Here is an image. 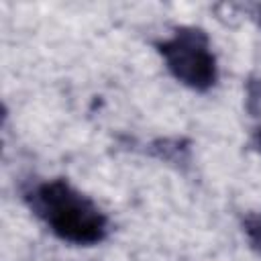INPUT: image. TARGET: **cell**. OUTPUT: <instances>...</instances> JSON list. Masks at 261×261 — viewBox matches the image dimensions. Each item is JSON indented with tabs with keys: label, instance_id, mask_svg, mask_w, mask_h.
<instances>
[{
	"label": "cell",
	"instance_id": "3",
	"mask_svg": "<svg viewBox=\"0 0 261 261\" xmlns=\"http://www.w3.org/2000/svg\"><path fill=\"white\" fill-rule=\"evenodd\" d=\"M153 157L159 161H165L169 165H175L177 169H186L192 161V145L186 139L179 137H165V139H155L149 143L147 149Z\"/></svg>",
	"mask_w": 261,
	"mask_h": 261
},
{
	"label": "cell",
	"instance_id": "1",
	"mask_svg": "<svg viewBox=\"0 0 261 261\" xmlns=\"http://www.w3.org/2000/svg\"><path fill=\"white\" fill-rule=\"evenodd\" d=\"M22 200L63 243L92 247L108 239L110 222L104 210L63 177L31 181L22 190Z\"/></svg>",
	"mask_w": 261,
	"mask_h": 261
},
{
	"label": "cell",
	"instance_id": "5",
	"mask_svg": "<svg viewBox=\"0 0 261 261\" xmlns=\"http://www.w3.org/2000/svg\"><path fill=\"white\" fill-rule=\"evenodd\" d=\"M243 232L255 253L261 255V210L251 212L243 218Z\"/></svg>",
	"mask_w": 261,
	"mask_h": 261
},
{
	"label": "cell",
	"instance_id": "4",
	"mask_svg": "<svg viewBox=\"0 0 261 261\" xmlns=\"http://www.w3.org/2000/svg\"><path fill=\"white\" fill-rule=\"evenodd\" d=\"M245 108L251 116H261V77L251 75L245 84Z\"/></svg>",
	"mask_w": 261,
	"mask_h": 261
},
{
	"label": "cell",
	"instance_id": "7",
	"mask_svg": "<svg viewBox=\"0 0 261 261\" xmlns=\"http://www.w3.org/2000/svg\"><path fill=\"white\" fill-rule=\"evenodd\" d=\"M259 20H261V8H259Z\"/></svg>",
	"mask_w": 261,
	"mask_h": 261
},
{
	"label": "cell",
	"instance_id": "2",
	"mask_svg": "<svg viewBox=\"0 0 261 261\" xmlns=\"http://www.w3.org/2000/svg\"><path fill=\"white\" fill-rule=\"evenodd\" d=\"M167 71L194 92H208L218 82V61L210 37L194 24L175 27L173 33L155 43Z\"/></svg>",
	"mask_w": 261,
	"mask_h": 261
},
{
	"label": "cell",
	"instance_id": "6",
	"mask_svg": "<svg viewBox=\"0 0 261 261\" xmlns=\"http://www.w3.org/2000/svg\"><path fill=\"white\" fill-rule=\"evenodd\" d=\"M251 145L257 153H261V124L253 128V135H251Z\"/></svg>",
	"mask_w": 261,
	"mask_h": 261
}]
</instances>
